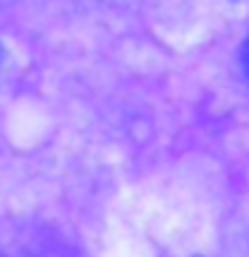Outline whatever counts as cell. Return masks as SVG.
Returning <instances> with one entry per match:
<instances>
[{
    "mask_svg": "<svg viewBox=\"0 0 249 257\" xmlns=\"http://www.w3.org/2000/svg\"><path fill=\"white\" fill-rule=\"evenodd\" d=\"M241 64H244V75L249 78V38L244 43V51H241Z\"/></svg>",
    "mask_w": 249,
    "mask_h": 257,
    "instance_id": "obj_1",
    "label": "cell"
}]
</instances>
